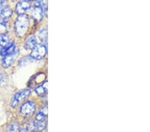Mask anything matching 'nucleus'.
Segmentation results:
<instances>
[{
  "label": "nucleus",
  "mask_w": 150,
  "mask_h": 132,
  "mask_svg": "<svg viewBox=\"0 0 150 132\" xmlns=\"http://www.w3.org/2000/svg\"><path fill=\"white\" fill-rule=\"evenodd\" d=\"M30 24V18L27 15H19L15 23V32L17 36L19 37H23L28 32Z\"/></svg>",
  "instance_id": "nucleus-1"
},
{
  "label": "nucleus",
  "mask_w": 150,
  "mask_h": 132,
  "mask_svg": "<svg viewBox=\"0 0 150 132\" xmlns=\"http://www.w3.org/2000/svg\"><path fill=\"white\" fill-rule=\"evenodd\" d=\"M47 54V47L44 44H39L33 48L31 52V58L36 60L42 59Z\"/></svg>",
  "instance_id": "nucleus-2"
},
{
  "label": "nucleus",
  "mask_w": 150,
  "mask_h": 132,
  "mask_svg": "<svg viewBox=\"0 0 150 132\" xmlns=\"http://www.w3.org/2000/svg\"><path fill=\"white\" fill-rule=\"evenodd\" d=\"M31 91L28 89H25L19 91L18 93L14 95L13 100L11 101V106L13 108L16 107L19 104V103L22 102L25 99H26L29 95H30Z\"/></svg>",
  "instance_id": "nucleus-3"
},
{
  "label": "nucleus",
  "mask_w": 150,
  "mask_h": 132,
  "mask_svg": "<svg viewBox=\"0 0 150 132\" xmlns=\"http://www.w3.org/2000/svg\"><path fill=\"white\" fill-rule=\"evenodd\" d=\"M35 104L32 102L24 103L20 108V114L25 117L30 116L35 111Z\"/></svg>",
  "instance_id": "nucleus-4"
},
{
  "label": "nucleus",
  "mask_w": 150,
  "mask_h": 132,
  "mask_svg": "<svg viewBox=\"0 0 150 132\" xmlns=\"http://www.w3.org/2000/svg\"><path fill=\"white\" fill-rule=\"evenodd\" d=\"M19 54V49H16L15 52L11 53V54L5 56L3 60H2V66H3L4 68H8L9 66H11V64L16 60V59L18 57Z\"/></svg>",
  "instance_id": "nucleus-5"
},
{
  "label": "nucleus",
  "mask_w": 150,
  "mask_h": 132,
  "mask_svg": "<svg viewBox=\"0 0 150 132\" xmlns=\"http://www.w3.org/2000/svg\"><path fill=\"white\" fill-rule=\"evenodd\" d=\"M5 3L6 2L4 1H0V19L2 20H6L11 18L13 13L12 9L8 6H5Z\"/></svg>",
  "instance_id": "nucleus-6"
},
{
  "label": "nucleus",
  "mask_w": 150,
  "mask_h": 132,
  "mask_svg": "<svg viewBox=\"0 0 150 132\" xmlns=\"http://www.w3.org/2000/svg\"><path fill=\"white\" fill-rule=\"evenodd\" d=\"M31 15L36 21H40L42 20L43 16V10L40 6V1L37 2V6H35L32 9Z\"/></svg>",
  "instance_id": "nucleus-7"
},
{
  "label": "nucleus",
  "mask_w": 150,
  "mask_h": 132,
  "mask_svg": "<svg viewBox=\"0 0 150 132\" xmlns=\"http://www.w3.org/2000/svg\"><path fill=\"white\" fill-rule=\"evenodd\" d=\"M30 8V2L28 1H19L16 7V11L19 15H23Z\"/></svg>",
  "instance_id": "nucleus-8"
},
{
  "label": "nucleus",
  "mask_w": 150,
  "mask_h": 132,
  "mask_svg": "<svg viewBox=\"0 0 150 132\" xmlns=\"http://www.w3.org/2000/svg\"><path fill=\"white\" fill-rule=\"evenodd\" d=\"M16 50V46L13 43H10L7 46L4 47L1 50H0V55L1 56H6L9 54L14 52Z\"/></svg>",
  "instance_id": "nucleus-9"
},
{
  "label": "nucleus",
  "mask_w": 150,
  "mask_h": 132,
  "mask_svg": "<svg viewBox=\"0 0 150 132\" xmlns=\"http://www.w3.org/2000/svg\"><path fill=\"white\" fill-rule=\"evenodd\" d=\"M35 92L38 95L41 96V97H43V96L46 95L47 92V81H45L42 85L38 86L35 89Z\"/></svg>",
  "instance_id": "nucleus-10"
},
{
  "label": "nucleus",
  "mask_w": 150,
  "mask_h": 132,
  "mask_svg": "<svg viewBox=\"0 0 150 132\" xmlns=\"http://www.w3.org/2000/svg\"><path fill=\"white\" fill-rule=\"evenodd\" d=\"M47 116V107H43L42 108L39 112L36 114L35 121H42L45 120V118Z\"/></svg>",
  "instance_id": "nucleus-11"
},
{
  "label": "nucleus",
  "mask_w": 150,
  "mask_h": 132,
  "mask_svg": "<svg viewBox=\"0 0 150 132\" xmlns=\"http://www.w3.org/2000/svg\"><path fill=\"white\" fill-rule=\"evenodd\" d=\"M37 40L34 37H30L26 40L25 44V48L26 49H33L37 45Z\"/></svg>",
  "instance_id": "nucleus-12"
},
{
  "label": "nucleus",
  "mask_w": 150,
  "mask_h": 132,
  "mask_svg": "<svg viewBox=\"0 0 150 132\" xmlns=\"http://www.w3.org/2000/svg\"><path fill=\"white\" fill-rule=\"evenodd\" d=\"M35 131L37 132L42 131L46 128V120L42 121H34Z\"/></svg>",
  "instance_id": "nucleus-13"
},
{
  "label": "nucleus",
  "mask_w": 150,
  "mask_h": 132,
  "mask_svg": "<svg viewBox=\"0 0 150 132\" xmlns=\"http://www.w3.org/2000/svg\"><path fill=\"white\" fill-rule=\"evenodd\" d=\"M10 44V37L7 35H0V46L6 47Z\"/></svg>",
  "instance_id": "nucleus-14"
},
{
  "label": "nucleus",
  "mask_w": 150,
  "mask_h": 132,
  "mask_svg": "<svg viewBox=\"0 0 150 132\" xmlns=\"http://www.w3.org/2000/svg\"><path fill=\"white\" fill-rule=\"evenodd\" d=\"M39 38L43 43L45 44L47 42V31L46 29H43L39 33Z\"/></svg>",
  "instance_id": "nucleus-15"
},
{
  "label": "nucleus",
  "mask_w": 150,
  "mask_h": 132,
  "mask_svg": "<svg viewBox=\"0 0 150 132\" xmlns=\"http://www.w3.org/2000/svg\"><path fill=\"white\" fill-rule=\"evenodd\" d=\"M19 125L17 123H12L9 124L6 132H19Z\"/></svg>",
  "instance_id": "nucleus-16"
},
{
  "label": "nucleus",
  "mask_w": 150,
  "mask_h": 132,
  "mask_svg": "<svg viewBox=\"0 0 150 132\" xmlns=\"http://www.w3.org/2000/svg\"><path fill=\"white\" fill-rule=\"evenodd\" d=\"M8 28L6 23L4 21H0V35H5L8 32Z\"/></svg>",
  "instance_id": "nucleus-17"
},
{
  "label": "nucleus",
  "mask_w": 150,
  "mask_h": 132,
  "mask_svg": "<svg viewBox=\"0 0 150 132\" xmlns=\"http://www.w3.org/2000/svg\"><path fill=\"white\" fill-rule=\"evenodd\" d=\"M19 132H28V129H26L25 128H22V129H19Z\"/></svg>",
  "instance_id": "nucleus-18"
},
{
  "label": "nucleus",
  "mask_w": 150,
  "mask_h": 132,
  "mask_svg": "<svg viewBox=\"0 0 150 132\" xmlns=\"http://www.w3.org/2000/svg\"><path fill=\"white\" fill-rule=\"evenodd\" d=\"M1 80H2V75H1V73H0V81H1Z\"/></svg>",
  "instance_id": "nucleus-19"
},
{
  "label": "nucleus",
  "mask_w": 150,
  "mask_h": 132,
  "mask_svg": "<svg viewBox=\"0 0 150 132\" xmlns=\"http://www.w3.org/2000/svg\"><path fill=\"white\" fill-rule=\"evenodd\" d=\"M31 132H37V131H31Z\"/></svg>",
  "instance_id": "nucleus-20"
}]
</instances>
